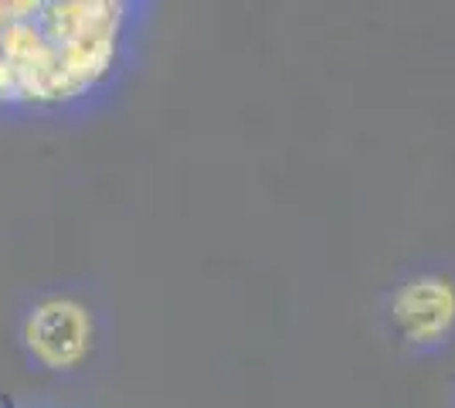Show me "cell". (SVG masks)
<instances>
[{"instance_id": "6da1fadb", "label": "cell", "mask_w": 455, "mask_h": 408, "mask_svg": "<svg viewBox=\"0 0 455 408\" xmlns=\"http://www.w3.org/2000/svg\"><path fill=\"white\" fill-rule=\"evenodd\" d=\"M119 4H0V99H72L109 72Z\"/></svg>"}, {"instance_id": "3957f363", "label": "cell", "mask_w": 455, "mask_h": 408, "mask_svg": "<svg viewBox=\"0 0 455 408\" xmlns=\"http://www.w3.org/2000/svg\"><path fill=\"white\" fill-rule=\"evenodd\" d=\"M92 340V324L89 313L72 300H52L41 303L28 320V344L35 357L48 368H68L85 357Z\"/></svg>"}, {"instance_id": "7a4b0ae2", "label": "cell", "mask_w": 455, "mask_h": 408, "mask_svg": "<svg viewBox=\"0 0 455 408\" xmlns=\"http://www.w3.org/2000/svg\"><path fill=\"white\" fill-rule=\"evenodd\" d=\"M391 313L411 344H435L455 324V286L442 276H418L395 292Z\"/></svg>"}]
</instances>
